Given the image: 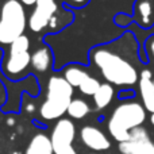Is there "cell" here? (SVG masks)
<instances>
[{
    "label": "cell",
    "mask_w": 154,
    "mask_h": 154,
    "mask_svg": "<svg viewBox=\"0 0 154 154\" xmlns=\"http://www.w3.org/2000/svg\"><path fill=\"white\" fill-rule=\"evenodd\" d=\"M14 154H18V153H14Z\"/></svg>",
    "instance_id": "obj_26"
},
{
    "label": "cell",
    "mask_w": 154,
    "mask_h": 154,
    "mask_svg": "<svg viewBox=\"0 0 154 154\" xmlns=\"http://www.w3.org/2000/svg\"><path fill=\"white\" fill-rule=\"evenodd\" d=\"M2 99H3V91H2V88H0V101H2Z\"/></svg>",
    "instance_id": "obj_25"
},
{
    "label": "cell",
    "mask_w": 154,
    "mask_h": 154,
    "mask_svg": "<svg viewBox=\"0 0 154 154\" xmlns=\"http://www.w3.org/2000/svg\"><path fill=\"white\" fill-rule=\"evenodd\" d=\"M73 96V87L61 76H51L48 81L46 99L39 108L43 119L54 120L68 112Z\"/></svg>",
    "instance_id": "obj_3"
},
{
    "label": "cell",
    "mask_w": 154,
    "mask_h": 154,
    "mask_svg": "<svg viewBox=\"0 0 154 154\" xmlns=\"http://www.w3.org/2000/svg\"><path fill=\"white\" fill-rule=\"evenodd\" d=\"M51 64V54L48 48H41L35 50L31 56V66L37 72L43 73L50 68Z\"/></svg>",
    "instance_id": "obj_13"
},
{
    "label": "cell",
    "mask_w": 154,
    "mask_h": 154,
    "mask_svg": "<svg viewBox=\"0 0 154 154\" xmlns=\"http://www.w3.org/2000/svg\"><path fill=\"white\" fill-rule=\"evenodd\" d=\"M119 152L122 154H154V143L152 139L122 142L119 143Z\"/></svg>",
    "instance_id": "obj_10"
},
{
    "label": "cell",
    "mask_w": 154,
    "mask_h": 154,
    "mask_svg": "<svg viewBox=\"0 0 154 154\" xmlns=\"http://www.w3.org/2000/svg\"><path fill=\"white\" fill-rule=\"evenodd\" d=\"M152 77L153 75L150 70H142L139 79V92L145 109L154 114V82Z\"/></svg>",
    "instance_id": "obj_9"
},
{
    "label": "cell",
    "mask_w": 154,
    "mask_h": 154,
    "mask_svg": "<svg viewBox=\"0 0 154 154\" xmlns=\"http://www.w3.org/2000/svg\"><path fill=\"white\" fill-rule=\"evenodd\" d=\"M150 122H152V125L154 126V114H152V116H150Z\"/></svg>",
    "instance_id": "obj_24"
},
{
    "label": "cell",
    "mask_w": 154,
    "mask_h": 154,
    "mask_svg": "<svg viewBox=\"0 0 154 154\" xmlns=\"http://www.w3.org/2000/svg\"><path fill=\"white\" fill-rule=\"evenodd\" d=\"M114 99V88L111 84H101L99 91L93 95V101L97 109H103Z\"/></svg>",
    "instance_id": "obj_14"
},
{
    "label": "cell",
    "mask_w": 154,
    "mask_h": 154,
    "mask_svg": "<svg viewBox=\"0 0 154 154\" xmlns=\"http://www.w3.org/2000/svg\"><path fill=\"white\" fill-rule=\"evenodd\" d=\"M137 20L143 27H149L154 22V0H138L135 4Z\"/></svg>",
    "instance_id": "obj_11"
},
{
    "label": "cell",
    "mask_w": 154,
    "mask_h": 154,
    "mask_svg": "<svg viewBox=\"0 0 154 154\" xmlns=\"http://www.w3.org/2000/svg\"><path fill=\"white\" fill-rule=\"evenodd\" d=\"M146 119V109L135 101H128L114 109L108 122V131L119 143L130 141V131L139 127Z\"/></svg>",
    "instance_id": "obj_2"
},
{
    "label": "cell",
    "mask_w": 154,
    "mask_h": 154,
    "mask_svg": "<svg viewBox=\"0 0 154 154\" xmlns=\"http://www.w3.org/2000/svg\"><path fill=\"white\" fill-rule=\"evenodd\" d=\"M153 82H154V79H153Z\"/></svg>",
    "instance_id": "obj_27"
},
{
    "label": "cell",
    "mask_w": 154,
    "mask_h": 154,
    "mask_svg": "<svg viewBox=\"0 0 154 154\" xmlns=\"http://www.w3.org/2000/svg\"><path fill=\"white\" fill-rule=\"evenodd\" d=\"M143 139H150L149 133L143 127H135L130 131V141H143Z\"/></svg>",
    "instance_id": "obj_19"
},
{
    "label": "cell",
    "mask_w": 154,
    "mask_h": 154,
    "mask_svg": "<svg viewBox=\"0 0 154 154\" xmlns=\"http://www.w3.org/2000/svg\"><path fill=\"white\" fill-rule=\"evenodd\" d=\"M30 48V41L26 35H22L18 39H15L12 43L10 45V53H24L29 51Z\"/></svg>",
    "instance_id": "obj_18"
},
{
    "label": "cell",
    "mask_w": 154,
    "mask_h": 154,
    "mask_svg": "<svg viewBox=\"0 0 154 154\" xmlns=\"http://www.w3.org/2000/svg\"><path fill=\"white\" fill-rule=\"evenodd\" d=\"M26 11L19 0H5L0 11V43L11 45L26 30Z\"/></svg>",
    "instance_id": "obj_4"
},
{
    "label": "cell",
    "mask_w": 154,
    "mask_h": 154,
    "mask_svg": "<svg viewBox=\"0 0 154 154\" xmlns=\"http://www.w3.org/2000/svg\"><path fill=\"white\" fill-rule=\"evenodd\" d=\"M14 123H15V120H14V118H8V119H7V125L12 126Z\"/></svg>",
    "instance_id": "obj_23"
},
{
    "label": "cell",
    "mask_w": 154,
    "mask_h": 154,
    "mask_svg": "<svg viewBox=\"0 0 154 154\" xmlns=\"http://www.w3.org/2000/svg\"><path fill=\"white\" fill-rule=\"evenodd\" d=\"M149 49H150V54L153 56V58H154V38L152 41H150V46H149Z\"/></svg>",
    "instance_id": "obj_21"
},
{
    "label": "cell",
    "mask_w": 154,
    "mask_h": 154,
    "mask_svg": "<svg viewBox=\"0 0 154 154\" xmlns=\"http://www.w3.org/2000/svg\"><path fill=\"white\" fill-rule=\"evenodd\" d=\"M70 3H73V4H76V5H81V4H84L87 0H69Z\"/></svg>",
    "instance_id": "obj_22"
},
{
    "label": "cell",
    "mask_w": 154,
    "mask_h": 154,
    "mask_svg": "<svg viewBox=\"0 0 154 154\" xmlns=\"http://www.w3.org/2000/svg\"><path fill=\"white\" fill-rule=\"evenodd\" d=\"M89 111L91 108L88 106V103L84 101L82 99H73L69 108H68V114L73 119H82L89 114Z\"/></svg>",
    "instance_id": "obj_16"
},
{
    "label": "cell",
    "mask_w": 154,
    "mask_h": 154,
    "mask_svg": "<svg viewBox=\"0 0 154 154\" xmlns=\"http://www.w3.org/2000/svg\"><path fill=\"white\" fill-rule=\"evenodd\" d=\"M88 77H89V75H88L84 69L77 66V65H70V66H68L66 69L64 70V79L66 80L73 88L75 87L79 88Z\"/></svg>",
    "instance_id": "obj_15"
},
{
    "label": "cell",
    "mask_w": 154,
    "mask_h": 154,
    "mask_svg": "<svg viewBox=\"0 0 154 154\" xmlns=\"http://www.w3.org/2000/svg\"><path fill=\"white\" fill-rule=\"evenodd\" d=\"M22 4H26V5H32V4H37L38 0H19Z\"/></svg>",
    "instance_id": "obj_20"
},
{
    "label": "cell",
    "mask_w": 154,
    "mask_h": 154,
    "mask_svg": "<svg viewBox=\"0 0 154 154\" xmlns=\"http://www.w3.org/2000/svg\"><path fill=\"white\" fill-rule=\"evenodd\" d=\"M76 138V126L70 119H60L51 131V146L54 154H77L72 146Z\"/></svg>",
    "instance_id": "obj_5"
},
{
    "label": "cell",
    "mask_w": 154,
    "mask_h": 154,
    "mask_svg": "<svg viewBox=\"0 0 154 154\" xmlns=\"http://www.w3.org/2000/svg\"><path fill=\"white\" fill-rule=\"evenodd\" d=\"M58 10L56 0H38L29 19V27L32 32H39L51 23Z\"/></svg>",
    "instance_id": "obj_6"
},
{
    "label": "cell",
    "mask_w": 154,
    "mask_h": 154,
    "mask_svg": "<svg viewBox=\"0 0 154 154\" xmlns=\"http://www.w3.org/2000/svg\"><path fill=\"white\" fill-rule=\"evenodd\" d=\"M80 138L85 146L89 147L91 150H95V152H104V150H108L111 147V142L106 137V134L93 126L82 127L80 131Z\"/></svg>",
    "instance_id": "obj_7"
},
{
    "label": "cell",
    "mask_w": 154,
    "mask_h": 154,
    "mask_svg": "<svg viewBox=\"0 0 154 154\" xmlns=\"http://www.w3.org/2000/svg\"><path fill=\"white\" fill-rule=\"evenodd\" d=\"M92 61L100 69L104 79L111 84L131 87L138 81V72L134 65L108 49H95L92 51Z\"/></svg>",
    "instance_id": "obj_1"
},
{
    "label": "cell",
    "mask_w": 154,
    "mask_h": 154,
    "mask_svg": "<svg viewBox=\"0 0 154 154\" xmlns=\"http://www.w3.org/2000/svg\"><path fill=\"white\" fill-rule=\"evenodd\" d=\"M24 154H54L50 138L45 134H37L30 141Z\"/></svg>",
    "instance_id": "obj_12"
},
{
    "label": "cell",
    "mask_w": 154,
    "mask_h": 154,
    "mask_svg": "<svg viewBox=\"0 0 154 154\" xmlns=\"http://www.w3.org/2000/svg\"><path fill=\"white\" fill-rule=\"evenodd\" d=\"M100 81H99L97 79H95V77H88L87 80H85L84 82H82L81 85L79 87L80 92L84 93V95H95L96 92L99 91V88H100Z\"/></svg>",
    "instance_id": "obj_17"
},
{
    "label": "cell",
    "mask_w": 154,
    "mask_h": 154,
    "mask_svg": "<svg viewBox=\"0 0 154 154\" xmlns=\"http://www.w3.org/2000/svg\"><path fill=\"white\" fill-rule=\"evenodd\" d=\"M31 64V56L29 51L24 53H10L7 61H4L3 64V69H4L7 76H18L19 73H22L29 65Z\"/></svg>",
    "instance_id": "obj_8"
}]
</instances>
